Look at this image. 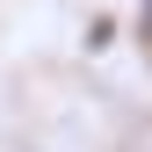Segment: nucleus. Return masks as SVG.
Here are the masks:
<instances>
[{"label":"nucleus","mask_w":152,"mask_h":152,"mask_svg":"<svg viewBox=\"0 0 152 152\" xmlns=\"http://www.w3.org/2000/svg\"><path fill=\"white\" fill-rule=\"evenodd\" d=\"M116 36H123V22H116V15H87L80 51H94V58H102V51H116Z\"/></svg>","instance_id":"nucleus-1"},{"label":"nucleus","mask_w":152,"mask_h":152,"mask_svg":"<svg viewBox=\"0 0 152 152\" xmlns=\"http://www.w3.org/2000/svg\"><path fill=\"white\" fill-rule=\"evenodd\" d=\"M145 51H152V0H145Z\"/></svg>","instance_id":"nucleus-2"}]
</instances>
